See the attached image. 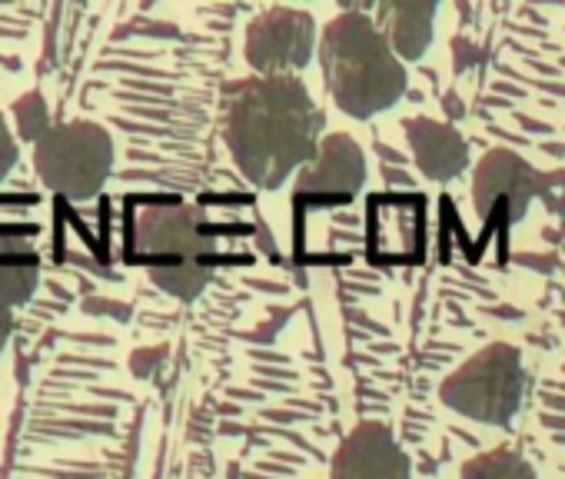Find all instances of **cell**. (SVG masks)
<instances>
[{
    "label": "cell",
    "instance_id": "9",
    "mask_svg": "<svg viewBox=\"0 0 565 479\" xmlns=\"http://www.w3.org/2000/svg\"><path fill=\"white\" fill-rule=\"evenodd\" d=\"M333 479H413V462L386 423L363 419L340 443L333 456Z\"/></svg>",
    "mask_w": 565,
    "mask_h": 479
},
{
    "label": "cell",
    "instance_id": "6",
    "mask_svg": "<svg viewBox=\"0 0 565 479\" xmlns=\"http://www.w3.org/2000/svg\"><path fill=\"white\" fill-rule=\"evenodd\" d=\"M555 183H565V173H539L522 153L509 147H492L472 177V206L492 226H512L529 213V203L542 196L552 210H558Z\"/></svg>",
    "mask_w": 565,
    "mask_h": 479
},
{
    "label": "cell",
    "instance_id": "12",
    "mask_svg": "<svg viewBox=\"0 0 565 479\" xmlns=\"http://www.w3.org/2000/svg\"><path fill=\"white\" fill-rule=\"evenodd\" d=\"M376 18L383 38L390 41L399 61H419L433 44V21H436L433 0H426V4H383Z\"/></svg>",
    "mask_w": 565,
    "mask_h": 479
},
{
    "label": "cell",
    "instance_id": "14",
    "mask_svg": "<svg viewBox=\"0 0 565 479\" xmlns=\"http://www.w3.org/2000/svg\"><path fill=\"white\" fill-rule=\"evenodd\" d=\"M14 120H18V134L24 140H44L51 134V110H47V100L34 91V94H24L18 104H14Z\"/></svg>",
    "mask_w": 565,
    "mask_h": 479
},
{
    "label": "cell",
    "instance_id": "16",
    "mask_svg": "<svg viewBox=\"0 0 565 479\" xmlns=\"http://www.w3.org/2000/svg\"><path fill=\"white\" fill-rule=\"evenodd\" d=\"M163 356H167V350H163V347L137 350V353L130 356V370H134L137 376H150V373L157 370V363H163Z\"/></svg>",
    "mask_w": 565,
    "mask_h": 479
},
{
    "label": "cell",
    "instance_id": "4",
    "mask_svg": "<svg viewBox=\"0 0 565 479\" xmlns=\"http://www.w3.org/2000/svg\"><path fill=\"white\" fill-rule=\"evenodd\" d=\"M34 170L44 187L67 200H94L114 170V137L94 120L54 124L34 143Z\"/></svg>",
    "mask_w": 565,
    "mask_h": 479
},
{
    "label": "cell",
    "instance_id": "13",
    "mask_svg": "<svg viewBox=\"0 0 565 479\" xmlns=\"http://www.w3.org/2000/svg\"><path fill=\"white\" fill-rule=\"evenodd\" d=\"M462 479H535V469L525 462L522 453L499 446L482 456H472L462 466Z\"/></svg>",
    "mask_w": 565,
    "mask_h": 479
},
{
    "label": "cell",
    "instance_id": "3",
    "mask_svg": "<svg viewBox=\"0 0 565 479\" xmlns=\"http://www.w3.org/2000/svg\"><path fill=\"white\" fill-rule=\"evenodd\" d=\"M134 251L143 257L150 280L183 304L206 290L216 267V236L193 203L143 206L134 223Z\"/></svg>",
    "mask_w": 565,
    "mask_h": 479
},
{
    "label": "cell",
    "instance_id": "8",
    "mask_svg": "<svg viewBox=\"0 0 565 479\" xmlns=\"http://www.w3.org/2000/svg\"><path fill=\"white\" fill-rule=\"evenodd\" d=\"M366 183V157L350 134L323 137L317 157L303 167L297 187L300 196L317 203H343L353 200Z\"/></svg>",
    "mask_w": 565,
    "mask_h": 479
},
{
    "label": "cell",
    "instance_id": "7",
    "mask_svg": "<svg viewBox=\"0 0 565 479\" xmlns=\"http://www.w3.org/2000/svg\"><path fill=\"white\" fill-rule=\"evenodd\" d=\"M317 24L307 11L273 8L246 28V64L259 77H297L313 57Z\"/></svg>",
    "mask_w": 565,
    "mask_h": 479
},
{
    "label": "cell",
    "instance_id": "5",
    "mask_svg": "<svg viewBox=\"0 0 565 479\" xmlns=\"http://www.w3.org/2000/svg\"><path fill=\"white\" fill-rule=\"evenodd\" d=\"M522 393H525L522 356L509 343L482 347L439 386V396L449 409L492 426H505L519 413Z\"/></svg>",
    "mask_w": 565,
    "mask_h": 479
},
{
    "label": "cell",
    "instance_id": "1",
    "mask_svg": "<svg viewBox=\"0 0 565 479\" xmlns=\"http://www.w3.org/2000/svg\"><path fill=\"white\" fill-rule=\"evenodd\" d=\"M323 110L297 77H249L226 94L223 140L230 157L263 190H276L320 150Z\"/></svg>",
    "mask_w": 565,
    "mask_h": 479
},
{
    "label": "cell",
    "instance_id": "11",
    "mask_svg": "<svg viewBox=\"0 0 565 479\" xmlns=\"http://www.w3.org/2000/svg\"><path fill=\"white\" fill-rule=\"evenodd\" d=\"M31 226L0 223V307H24L41 284V257L31 244Z\"/></svg>",
    "mask_w": 565,
    "mask_h": 479
},
{
    "label": "cell",
    "instance_id": "15",
    "mask_svg": "<svg viewBox=\"0 0 565 479\" xmlns=\"http://www.w3.org/2000/svg\"><path fill=\"white\" fill-rule=\"evenodd\" d=\"M18 167V140L4 120V114H0V183H4L11 177V170Z\"/></svg>",
    "mask_w": 565,
    "mask_h": 479
},
{
    "label": "cell",
    "instance_id": "19",
    "mask_svg": "<svg viewBox=\"0 0 565 479\" xmlns=\"http://www.w3.org/2000/svg\"><path fill=\"white\" fill-rule=\"evenodd\" d=\"M446 110H449L452 117H462V104H459L456 97H446Z\"/></svg>",
    "mask_w": 565,
    "mask_h": 479
},
{
    "label": "cell",
    "instance_id": "10",
    "mask_svg": "<svg viewBox=\"0 0 565 479\" xmlns=\"http://www.w3.org/2000/svg\"><path fill=\"white\" fill-rule=\"evenodd\" d=\"M403 127H406V140L413 147V157L423 177L446 183V180H456L469 167V143L452 124L409 117Z\"/></svg>",
    "mask_w": 565,
    "mask_h": 479
},
{
    "label": "cell",
    "instance_id": "18",
    "mask_svg": "<svg viewBox=\"0 0 565 479\" xmlns=\"http://www.w3.org/2000/svg\"><path fill=\"white\" fill-rule=\"evenodd\" d=\"M11 333H14V317H11V310H4V307H0V350L8 347Z\"/></svg>",
    "mask_w": 565,
    "mask_h": 479
},
{
    "label": "cell",
    "instance_id": "17",
    "mask_svg": "<svg viewBox=\"0 0 565 479\" xmlns=\"http://www.w3.org/2000/svg\"><path fill=\"white\" fill-rule=\"evenodd\" d=\"M452 51L459 54V57H456V71H466V67H469V64L476 61V54H479V51H476V47H472L469 41H462V38H459V41L452 44Z\"/></svg>",
    "mask_w": 565,
    "mask_h": 479
},
{
    "label": "cell",
    "instance_id": "2",
    "mask_svg": "<svg viewBox=\"0 0 565 479\" xmlns=\"http://www.w3.org/2000/svg\"><path fill=\"white\" fill-rule=\"evenodd\" d=\"M320 61L337 107L356 120L390 110L409 84L403 61L363 11H347L323 28Z\"/></svg>",
    "mask_w": 565,
    "mask_h": 479
}]
</instances>
